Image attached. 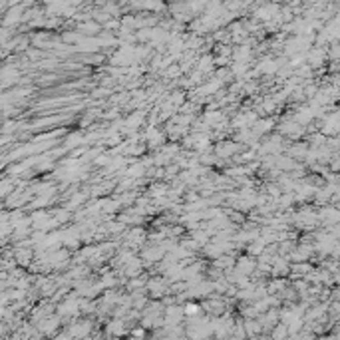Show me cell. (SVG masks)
Returning <instances> with one entry per match:
<instances>
[{"instance_id":"cell-1","label":"cell","mask_w":340,"mask_h":340,"mask_svg":"<svg viewBox=\"0 0 340 340\" xmlns=\"http://www.w3.org/2000/svg\"><path fill=\"white\" fill-rule=\"evenodd\" d=\"M199 312V306L197 305H187L185 306V314H197Z\"/></svg>"},{"instance_id":"cell-2","label":"cell","mask_w":340,"mask_h":340,"mask_svg":"<svg viewBox=\"0 0 340 340\" xmlns=\"http://www.w3.org/2000/svg\"><path fill=\"white\" fill-rule=\"evenodd\" d=\"M132 334H134V338H143V336H145V330H141V328H136V330H134V332H132Z\"/></svg>"}]
</instances>
